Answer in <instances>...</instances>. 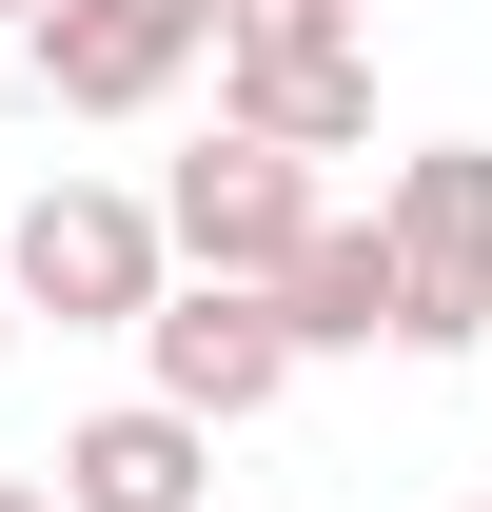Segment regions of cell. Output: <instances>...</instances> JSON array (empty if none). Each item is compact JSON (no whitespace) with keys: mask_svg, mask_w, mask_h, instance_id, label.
Instances as JSON below:
<instances>
[{"mask_svg":"<svg viewBox=\"0 0 492 512\" xmlns=\"http://www.w3.org/2000/svg\"><path fill=\"white\" fill-rule=\"evenodd\" d=\"M394 237V355H492V138H414L374 178Z\"/></svg>","mask_w":492,"mask_h":512,"instance_id":"obj_1","label":"cell"},{"mask_svg":"<svg viewBox=\"0 0 492 512\" xmlns=\"http://www.w3.org/2000/svg\"><path fill=\"white\" fill-rule=\"evenodd\" d=\"M158 276H178V256H158V197H119V178H40L20 237H0V296L60 316V335H119Z\"/></svg>","mask_w":492,"mask_h":512,"instance_id":"obj_2","label":"cell"},{"mask_svg":"<svg viewBox=\"0 0 492 512\" xmlns=\"http://www.w3.org/2000/svg\"><path fill=\"white\" fill-rule=\"evenodd\" d=\"M119 335H138V394H158V414H197V434H237V414H276V394H296V335H276V296H256V276H158Z\"/></svg>","mask_w":492,"mask_h":512,"instance_id":"obj_3","label":"cell"},{"mask_svg":"<svg viewBox=\"0 0 492 512\" xmlns=\"http://www.w3.org/2000/svg\"><path fill=\"white\" fill-rule=\"evenodd\" d=\"M20 60L60 119H158L197 60H217V0H40L20 20Z\"/></svg>","mask_w":492,"mask_h":512,"instance_id":"obj_4","label":"cell"},{"mask_svg":"<svg viewBox=\"0 0 492 512\" xmlns=\"http://www.w3.org/2000/svg\"><path fill=\"white\" fill-rule=\"evenodd\" d=\"M296 237H315V158H276V138H237V119L158 178V256H178V276H276Z\"/></svg>","mask_w":492,"mask_h":512,"instance_id":"obj_5","label":"cell"},{"mask_svg":"<svg viewBox=\"0 0 492 512\" xmlns=\"http://www.w3.org/2000/svg\"><path fill=\"white\" fill-rule=\"evenodd\" d=\"M217 119H237V138H276V158H355V138H374V40H355V20L217 40Z\"/></svg>","mask_w":492,"mask_h":512,"instance_id":"obj_6","label":"cell"},{"mask_svg":"<svg viewBox=\"0 0 492 512\" xmlns=\"http://www.w3.org/2000/svg\"><path fill=\"white\" fill-rule=\"evenodd\" d=\"M60 512H217V434L119 394V414H79L60 434Z\"/></svg>","mask_w":492,"mask_h":512,"instance_id":"obj_7","label":"cell"},{"mask_svg":"<svg viewBox=\"0 0 492 512\" xmlns=\"http://www.w3.org/2000/svg\"><path fill=\"white\" fill-rule=\"evenodd\" d=\"M256 296H276V335H296V375L315 355H394V237H374V217H315Z\"/></svg>","mask_w":492,"mask_h":512,"instance_id":"obj_8","label":"cell"},{"mask_svg":"<svg viewBox=\"0 0 492 512\" xmlns=\"http://www.w3.org/2000/svg\"><path fill=\"white\" fill-rule=\"evenodd\" d=\"M315 20H355V40H374V0H315Z\"/></svg>","mask_w":492,"mask_h":512,"instance_id":"obj_9","label":"cell"},{"mask_svg":"<svg viewBox=\"0 0 492 512\" xmlns=\"http://www.w3.org/2000/svg\"><path fill=\"white\" fill-rule=\"evenodd\" d=\"M0 512H60V493H20V473H0Z\"/></svg>","mask_w":492,"mask_h":512,"instance_id":"obj_10","label":"cell"},{"mask_svg":"<svg viewBox=\"0 0 492 512\" xmlns=\"http://www.w3.org/2000/svg\"><path fill=\"white\" fill-rule=\"evenodd\" d=\"M0 355H20V296H0Z\"/></svg>","mask_w":492,"mask_h":512,"instance_id":"obj_11","label":"cell"},{"mask_svg":"<svg viewBox=\"0 0 492 512\" xmlns=\"http://www.w3.org/2000/svg\"><path fill=\"white\" fill-rule=\"evenodd\" d=\"M0 20H40V0H0Z\"/></svg>","mask_w":492,"mask_h":512,"instance_id":"obj_12","label":"cell"},{"mask_svg":"<svg viewBox=\"0 0 492 512\" xmlns=\"http://www.w3.org/2000/svg\"><path fill=\"white\" fill-rule=\"evenodd\" d=\"M453 512H492V493H453Z\"/></svg>","mask_w":492,"mask_h":512,"instance_id":"obj_13","label":"cell"}]
</instances>
